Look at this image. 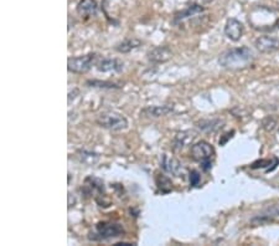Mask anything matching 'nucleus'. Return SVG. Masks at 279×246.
I'll use <instances>...</instances> for the list:
<instances>
[{
  "instance_id": "nucleus-1",
  "label": "nucleus",
  "mask_w": 279,
  "mask_h": 246,
  "mask_svg": "<svg viewBox=\"0 0 279 246\" xmlns=\"http://www.w3.org/2000/svg\"><path fill=\"white\" fill-rule=\"evenodd\" d=\"M254 60V53L247 46L230 49L225 51L218 57V64L221 67L227 70H242L251 66Z\"/></svg>"
},
{
  "instance_id": "nucleus-2",
  "label": "nucleus",
  "mask_w": 279,
  "mask_h": 246,
  "mask_svg": "<svg viewBox=\"0 0 279 246\" xmlns=\"http://www.w3.org/2000/svg\"><path fill=\"white\" fill-rule=\"evenodd\" d=\"M97 125L102 128H106L109 131H124L128 128V121L122 113H118L116 111H106L98 114L96 119Z\"/></svg>"
},
{
  "instance_id": "nucleus-3",
  "label": "nucleus",
  "mask_w": 279,
  "mask_h": 246,
  "mask_svg": "<svg viewBox=\"0 0 279 246\" xmlns=\"http://www.w3.org/2000/svg\"><path fill=\"white\" fill-rule=\"evenodd\" d=\"M213 155H215V149L206 141H200L191 147V157L202 165L203 170L210 169Z\"/></svg>"
},
{
  "instance_id": "nucleus-4",
  "label": "nucleus",
  "mask_w": 279,
  "mask_h": 246,
  "mask_svg": "<svg viewBox=\"0 0 279 246\" xmlns=\"http://www.w3.org/2000/svg\"><path fill=\"white\" fill-rule=\"evenodd\" d=\"M123 234V228L120 224L111 223V221H102L94 228L89 239L92 240H108L112 238H117Z\"/></svg>"
},
{
  "instance_id": "nucleus-5",
  "label": "nucleus",
  "mask_w": 279,
  "mask_h": 246,
  "mask_svg": "<svg viewBox=\"0 0 279 246\" xmlns=\"http://www.w3.org/2000/svg\"><path fill=\"white\" fill-rule=\"evenodd\" d=\"M97 53L91 52L83 56H77V57H70L67 60V69L70 72L74 74H86L91 70L92 66L97 64Z\"/></svg>"
},
{
  "instance_id": "nucleus-6",
  "label": "nucleus",
  "mask_w": 279,
  "mask_h": 246,
  "mask_svg": "<svg viewBox=\"0 0 279 246\" xmlns=\"http://www.w3.org/2000/svg\"><path fill=\"white\" fill-rule=\"evenodd\" d=\"M160 167L164 172L173 174L174 177H183L185 175V169H184L183 164L179 162L178 159H175L171 155L162 154L160 158Z\"/></svg>"
},
{
  "instance_id": "nucleus-7",
  "label": "nucleus",
  "mask_w": 279,
  "mask_h": 246,
  "mask_svg": "<svg viewBox=\"0 0 279 246\" xmlns=\"http://www.w3.org/2000/svg\"><path fill=\"white\" fill-rule=\"evenodd\" d=\"M254 46L262 53H272L279 49V39L276 36H259L254 41Z\"/></svg>"
},
{
  "instance_id": "nucleus-8",
  "label": "nucleus",
  "mask_w": 279,
  "mask_h": 246,
  "mask_svg": "<svg viewBox=\"0 0 279 246\" xmlns=\"http://www.w3.org/2000/svg\"><path fill=\"white\" fill-rule=\"evenodd\" d=\"M225 35L231 41H239L243 35V24L237 19H229L225 25Z\"/></svg>"
},
{
  "instance_id": "nucleus-9",
  "label": "nucleus",
  "mask_w": 279,
  "mask_h": 246,
  "mask_svg": "<svg viewBox=\"0 0 279 246\" xmlns=\"http://www.w3.org/2000/svg\"><path fill=\"white\" fill-rule=\"evenodd\" d=\"M148 60L155 62V64H161V62H166L167 60H170L173 52L167 46H157V48L152 49L149 52L147 53Z\"/></svg>"
},
{
  "instance_id": "nucleus-10",
  "label": "nucleus",
  "mask_w": 279,
  "mask_h": 246,
  "mask_svg": "<svg viewBox=\"0 0 279 246\" xmlns=\"http://www.w3.org/2000/svg\"><path fill=\"white\" fill-rule=\"evenodd\" d=\"M99 72H120L123 70V62L118 58H102L96 64Z\"/></svg>"
},
{
  "instance_id": "nucleus-11",
  "label": "nucleus",
  "mask_w": 279,
  "mask_h": 246,
  "mask_svg": "<svg viewBox=\"0 0 279 246\" xmlns=\"http://www.w3.org/2000/svg\"><path fill=\"white\" fill-rule=\"evenodd\" d=\"M98 11V4L96 0H81L77 4V13L83 18H91L94 16Z\"/></svg>"
},
{
  "instance_id": "nucleus-12",
  "label": "nucleus",
  "mask_w": 279,
  "mask_h": 246,
  "mask_svg": "<svg viewBox=\"0 0 279 246\" xmlns=\"http://www.w3.org/2000/svg\"><path fill=\"white\" fill-rule=\"evenodd\" d=\"M170 112H173V106H169V104H165V106H149L145 107L140 114L147 117H154V118H158V117H164L166 114H169Z\"/></svg>"
},
{
  "instance_id": "nucleus-13",
  "label": "nucleus",
  "mask_w": 279,
  "mask_h": 246,
  "mask_svg": "<svg viewBox=\"0 0 279 246\" xmlns=\"http://www.w3.org/2000/svg\"><path fill=\"white\" fill-rule=\"evenodd\" d=\"M223 119L220 118H212V119H202V121L198 122L196 125H198V128L200 131L205 133H213L216 131L220 130L221 127L223 126Z\"/></svg>"
},
{
  "instance_id": "nucleus-14",
  "label": "nucleus",
  "mask_w": 279,
  "mask_h": 246,
  "mask_svg": "<svg viewBox=\"0 0 279 246\" xmlns=\"http://www.w3.org/2000/svg\"><path fill=\"white\" fill-rule=\"evenodd\" d=\"M203 13V8L200 5H190L188 9L183 10L181 13L176 14L175 15V23H181L184 20H188V19L194 18V16L201 15Z\"/></svg>"
},
{
  "instance_id": "nucleus-15",
  "label": "nucleus",
  "mask_w": 279,
  "mask_h": 246,
  "mask_svg": "<svg viewBox=\"0 0 279 246\" xmlns=\"http://www.w3.org/2000/svg\"><path fill=\"white\" fill-rule=\"evenodd\" d=\"M140 45H142V43H140L139 40H135V39H128V40H124L122 41V43L117 44V45H116V50H117L118 52H122V53L130 52L132 50H135V49L139 48Z\"/></svg>"
},
{
  "instance_id": "nucleus-16",
  "label": "nucleus",
  "mask_w": 279,
  "mask_h": 246,
  "mask_svg": "<svg viewBox=\"0 0 279 246\" xmlns=\"http://www.w3.org/2000/svg\"><path fill=\"white\" fill-rule=\"evenodd\" d=\"M155 182H157V186L162 193H169L171 191V182L170 179L165 175H157L155 178Z\"/></svg>"
},
{
  "instance_id": "nucleus-17",
  "label": "nucleus",
  "mask_w": 279,
  "mask_h": 246,
  "mask_svg": "<svg viewBox=\"0 0 279 246\" xmlns=\"http://www.w3.org/2000/svg\"><path fill=\"white\" fill-rule=\"evenodd\" d=\"M87 85H89L91 87H99V89H120V86H117L116 84H111V82H101V81H88Z\"/></svg>"
},
{
  "instance_id": "nucleus-18",
  "label": "nucleus",
  "mask_w": 279,
  "mask_h": 246,
  "mask_svg": "<svg viewBox=\"0 0 279 246\" xmlns=\"http://www.w3.org/2000/svg\"><path fill=\"white\" fill-rule=\"evenodd\" d=\"M262 126H263L264 130L271 132V131H273L274 128H276L277 121L274 118H272V117H267V118L263 119V122H262Z\"/></svg>"
},
{
  "instance_id": "nucleus-19",
  "label": "nucleus",
  "mask_w": 279,
  "mask_h": 246,
  "mask_svg": "<svg viewBox=\"0 0 279 246\" xmlns=\"http://www.w3.org/2000/svg\"><path fill=\"white\" fill-rule=\"evenodd\" d=\"M189 178H190L191 186L193 187L199 186V183H200V180H201V177H200V174H199V172H196V170H191L190 174H189Z\"/></svg>"
},
{
  "instance_id": "nucleus-20",
  "label": "nucleus",
  "mask_w": 279,
  "mask_h": 246,
  "mask_svg": "<svg viewBox=\"0 0 279 246\" xmlns=\"http://www.w3.org/2000/svg\"><path fill=\"white\" fill-rule=\"evenodd\" d=\"M267 211H268V214H271V215L279 216V205L272 206V208H269Z\"/></svg>"
},
{
  "instance_id": "nucleus-21",
  "label": "nucleus",
  "mask_w": 279,
  "mask_h": 246,
  "mask_svg": "<svg viewBox=\"0 0 279 246\" xmlns=\"http://www.w3.org/2000/svg\"><path fill=\"white\" fill-rule=\"evenodd\" d=\"M234 133H235V131H232V132H229V133H227V135H225V136H226V137L223 138V140H222V138H221V140H220V146H223V145H225V143L227 142V141L230 140V138H232V135H234Z\"/></svg>"
},
{
  "instance_id": "nucleus-22",
  "label": "nucleus",
  "mask_w": 279,
  "mask_h": 246,
  "mask_svg": "<svg viewBox=\"0 0 279 246\" xmlns=\"http://www.w3.org/2000/svg\"><path fill=\"white\" fill-rule=\"evenodd\" d=\"M278 132H279V131H278Z\"/></svg>"
}]
</instances>
